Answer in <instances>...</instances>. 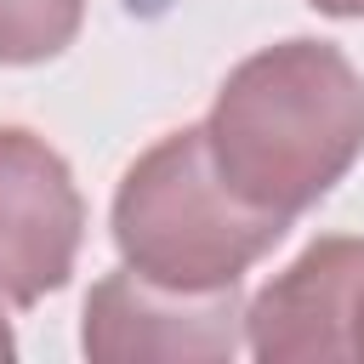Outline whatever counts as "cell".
Instances as JSON below:
<instances>
[{
    "mask_svg": "<svg viewBox=\"0 0 364 364\" xmlns=\"http://www.w3.org/2000/svg\"><path fill=\"white\" fill-rule=\"evenodd\" d=\"M205 142L239 199L296 222L364 154V74L330 40L262 46L222 80Z\"/></svg>",
    "mask_w": 364,
    "mask_h": 364,
    "instance_id": "obj_1",
    "label": "cell"
},
{
    "mask_svg": "<svg viewBox=\"0 0 364 364\" xmlns=\"http://www.w3.org/2000/svg\"><path fill=\"white\" fill-rule=\"evenodd\" d=\"M80 347L102 364L131 358H233L245 347V301L228 290H171L136 267H114L85 296Z\"/></svg>",
    "mask_w": 364,
    "mask_h": 364,
    "instance_id": "obj_5",
    "label": "cell"
},
{
    "mask_svg": "<svg viewBox=\"0 0 364 364\" xmlns=\"http://www.w3.org/2000/svg\"><path fill=\"white\" fill-rule=\"evenodd\" d=\"M85 0H0V63H46L74 46Z\"/></svg>",
    "mask_w": 364,
    "mask_h": 364,
    "instance_id": "obj_6",
    "label": "cell"
},
{
    "mask_svg": "<svg viewBox=\"0 0 364 364\" xmlns=\"http://www.w3.org/2000/svg\"><path fill=\"white\" fill-rule=\"evenodd\" d=\"M85 239V199L68 159L23 131L0 125V301L34 307L68 284Z\"/></svg>",
    "mask_w": 364,
    "mask_h": 364,
    "instance_id": "obj_4",
    "label": "cell"
},
{
    "mask_svg": "<svg viewBox=\"0 0 364 364\" xmlns=\"http://www.w3.org/2000/svg\"><path fill=\"white\" fill-rule=\"evenodd\" d=\"M0 307H6V301H0ZM11 353H17V341H11V324H6V313H0V358H11Z\"/></svg>",
    "mask_w": 364,
    "mask_h": 364,
    "instance_id": "obj_8",
    "label": "cell"
},
{
    "mask_svg": "<svg viewBox=\"0 0 364 364\" xmlns=\"http://www.w3.org/2000/svg\"><path fill=\"white\" fill-rule=\"evenodd\" d=\"M108 222L119 262L171 290L239 284L290 228L222 182L205 125H182L136 154V165L119 176Z\"/></svg>",
    "mask_w": 364,
    "mask_h": 364,
    "instance_id": "obj_2",
    "label": "cell"
},
{
    "mask_svg": "<svg viewBox=\"0 0 364 364\" xmlns=\"http://www.w3.org/2000/svg\"><path fill=\"white\" fill-rule=\"evenodd\" d=\"M262 364H364V239H313L245 307Z\"/></svg>",
    "mask_w": 364,
    "mask_h": 364,
    "instance_id": "obj_3",
    "label": "cell"
},
{
    "mask_svg": "<svg viewBox=\"0 0 364 364\" xmlns=\"http://www.w3.org/2000/svg\"><path fill=\"white\" fill-rule=\"evenodd\" d=\"M307 6L324 17H364V0H307Z\"/></svg>",
    "mask_w": 364,
    "mask_h": 364,
    "instance_id": "obj_7",
    "label": "cell"
}]
</instances>
